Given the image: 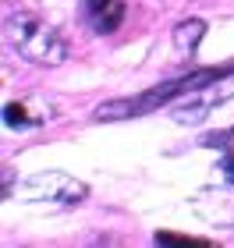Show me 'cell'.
Instances as JSON below:
<instances>
[{
  "mask_svg": "<svg viewBox=\"0 0 234 248\" xmlns=\"http://www.w3.org/2000/svg\"><path fill=\"white\" fill-rule=\"evenodd\" d=\"M4 36L29 64L57 67L68 57V43H64L47 21H39L36 15H29V11H18V15H11L4 21Z\"/></svg>",
  "mask_w": 234,
  "mask_h": 248,
  "instance_id": "1",
  "label": "cell"
},
{
  "mask_svg": "<svg viewBox=\"0 0 234 248\" xmlns=\"http://www.w3.org/2000/svg\"><path fill=\"white\" fill-rule=\"evenodd\" d=\"M227 75V67H206V71H195V75H185V78H174V82H163L156 85L153 93L146 96H131V99H117V103H103L96 110L99 121H114V117H131V114H142V110H153V107H163L167 99L181 96V93H192V89H203L209 82H220Z\"/></svg>",
  "mask_w": 234,
  "mask_h": 248,
  "instance_id": "2",
  "label": "cell"
},
{
  "mask_svg": "<svg viewBox=\"0 0 234 248\" xmlns=\"http://www.w3.org/2000/svg\"><path fill=\"white\" fill-rule=\"evenodd\" d=\"M21 195L29 202H68L71 206V202L85 199V185L68 177V174H61V170H43L21 185Z\"/></svg>",
  "mask_w": 234,
  "mask_h": 248,
  "instance_id": "3",
  "label": "cell"
},
{
  "mask_svg": "<svg viewBox=\"0 0 234 248\" xmlns=\"http://www.w3.org/2000/svg\"><path fill=\"white\" fill-rule=\"evenodd\" d=\"M234 93V89L227 85V82H209V85H203L199 93L188 99V103H181V107H174L171 110V117L177 121V124H195V121H203V117H209V110H217L224 99Z\"/></svg>",
  "mask_w": 234,
  "mask_h": 248,
  "instance_id": "4",
  "label": "cell"
},
{
  "mask_svg": "<svg viewBox=\"0 0 234 248\" xmlns=\"http://www.w3.org/2000/svg\"><path fill=\"white\" fill-rule=\"evenodd\" d=\"M82 15H85V25L96 36H110L125 21V0H85Z\"/></svg>",
  "mask_w": 234,
  "mask_h": 248,
  "instance_id": "5",
  "label": "cell"
},
{
  "mask_svg": "<svg viewBox=\"0 0 234 248\" xmlns=\"http://www.w3.org/2000/svg\"><path fill=\"white\" fill-rule=\"evenodd\" d=\"M203 36H206V21L203 18H188V21H181V25L174 29V46L181 53H192L199 43H203Z\"/></svg>",
  "mask_w": 234,
  "mask_h": 248,
  "instance_id": "6",
  "label": "cell"
},
{
  "mask_svg": "<svg viewBox=\"0 0 234 248\" xmlns=\"http://www.w3.org/2000/svg\"><path fill=\"white\" fill-rule=\"evenodd\" d=\"M4 124H7V128H25V124H29L25 107H21V103H7L4 107Z\"/></svg>",
  "mask_w": 234,
  "mask_h": 248,
  "instance_id": "7",
  "label": "cell"
},
{
  "mask_svg": "<svg viewBox=\"0 0 234 248\" xmlns=\"http://www.w3.org/2000/svg\"><path fill=\"white\" fill-rule=\"evenodd\" d=\"M203 145H209V149H234V128L206 135V139H203Z\"/></svg>",
  "mask_w": 234,
  "mask_h": 248,
  "instance_id": "8",
  "label": "cell"
},
{
  "mask_svg": "<svg viewBox=\"0 0 234 248\" xmlns=\"http://www.w3.org/2000/svg\"><path fill=\"white\" fill-rule=\"evenodd\" d=\"M220 174H224V181L234 185V149H227V156L220 160Z\"/></svg>",
  "mask_w": 234,
  "mask_h": 248,
  "instance_id": "9",
  "label": "cell"
}]
</instances>
